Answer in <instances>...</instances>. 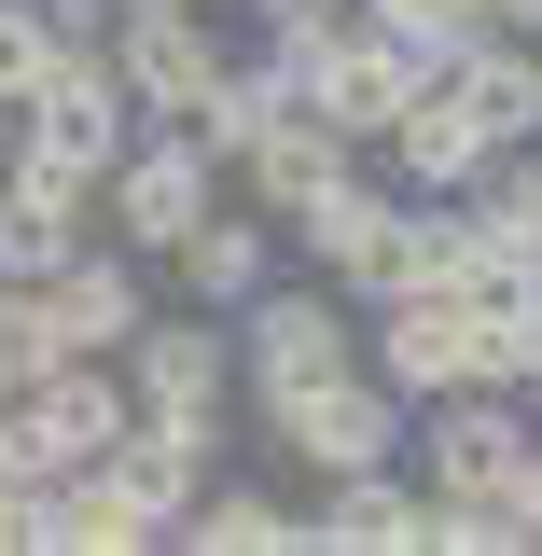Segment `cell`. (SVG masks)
<instances>
[{"instance_id":"7","label":"cell","mask_w":542,"mask_h":556,"mask_svg":"<svg viewBox=\"0 0 542 556\" xmlns=\"http://www.w3.org/2000/svg\"><path fill=\"white\" fill-rule=\"evenodd\" d=\"M265 56H278V42H265ZM278 70H292V98H306L320 126H348L362 153H376V126H390V112L417 98V70H431V56H417V42H390V28H362V14H348V28H320V42H292Z\"/></svg>"},{"instance_id":"3","label":"cell","mask_w":542,"mask_h":556,"mask_svg":"<svg viewBox=\"0 0 542 556\" xmlns=\"http://www.w3.org/2000/svg\"><path fill=\"white\" fill-rule=\"evenodd\" d=\"M362 362V306H348L335 278H265L251 306H237V390L265 404V390H306V376H348Z\"/></svg>"},{"instance_id":"12","label":"cell","mask_w":542,"mask_h":556,"mask_svg":"<svg viewBox=\"0 0 542 556\" xmlns=\"http://www.w3.org/2000/svg\"><path fill=\"white\" fill-rule=\"evenodd\" d=\"M348 167H362V139H348V126H320V112L292 98L278 126H251L237 153H223V195H251L265 223H292V208L320 195V181H348Z\"/></svg>"},{"instance_id":"18","label":"cell","mask_w":542,"mask_h":556,"mask_svg":"<svg viewBox=\"0 0 542 556\" xmlns=\"http://www.w3.org/2000/svg\"><path fill=\"white\" fill-rule=\"evenodd\" d=\"M167 543H181V556H306V529H292V501H278V486L209 473L196 501L167 515Z\"/></svg>"},{"instance_id":"16","label":"cell","mask_w":542,"mask_h":556,"mask_svg":"<svg viewBox=\"0 0 542 556\" xmlns=\"http://www.w3.org/2000/svg\"><path fill=\"white\" fill-rule=\"evenodd\" d=\"M167 278H181V306L237 320V306H251V292L278 278V223H265L251 195H209V208H196V237L167 251Z\"/></svg>"},{"instance_id":"9","label":"cell","mask_w":542,"mask_h":556,"mask_svg":"<svg viewBox=\"0 0 542 556\" xmlns=\"http://www.w3.org/2000/svg\"><path fill=\"white\" fill-rule=\"evenodd\" d=\"M126 417H139L126 362H56V376H28V390L0 404V445H14V473H84Z\"/></svg>"},{"instance_id":"1","label":"cell","mask_w":542,"mask_h":556,"mask_svg":"<svg viewBox=\"0 0 542 556\" xmlns=\"http://www.w3.org/2000/svg\"><path fill=\"white\" fill-rule=\"evenodd\" d=\"M265 445L292 459V473H362V459H404L417 404L376 376V362H348V376H306V390H265Z\"/></svg>"},{"instance_id":"19","label":"cell","mask_w":542,"mask_h":556,"mask_svg":"<svg viewBox=\"0 0 542 556\" xmlns=\"http://www.w3.org/2000/svg\"><path fill=\"white\" fill-rule=\"evenodd\" d=\"M431 70L474 98V126L501 139V153H529V139H542V70H529V42H501V28H459Z\"/></svg>"},{"instance_id":"11","label":"cell","mask_w":542,"mask_h":556,"mask_svg":"<svg viewBox=\"0 0 542 556\" xmlns=\"http://www.w3.org/2000/svg\"><path fill=\"white\" fill-rule=\"evenodd\" d=\"M362 362H376L404 404L459 390V362H474V292H376V306H362Z\"/></svg>"},{"instance_id":"13","label":"cell","mask_w":542,"mask_h":556,"mask_svg":"<svg viewBox=\"0 0 542 556\" xmlns=\"http://www.w3.org/2000/svg\"><path fill=\"white\" fill-rule=\"evenodd\" d=\"M376 153H390V181H404V195H474V167L501 153V139L474 126V98H459L445 70H417V98L376 126Z\"/></svg>"},{"instance_id":"15","label":"cell","mask_w":542,"mask_h":556,"mask_svg":"<svg viewBox=\"0 0 542 556\" xmlns=\"http://www.w3.org/2000/svg\"><path fill=\"white\" fill-rule=\"evenodd\" d=\"M42 306H56V348H70V362H126V334L153 320V278H139V251L84 237V251L42 278Z\"/></svg>"},{"instance_id":"25","label":"cell","mask_w":542,"mask_h":556,"mask_svg":"<svg viewBox=\"0 0 542 556\" xmlns=\"http://www.w3.org/2000/svg\"><path fill=\"white\" fill-rule=\"evenodd\" d=\"M0 556H42V473H0Z\"/></svg>"},{"instance_id":"27","label":"cell","mask_w":542,"mask_h":556,"mask_svg":"<svg viewBox=\"0 0 542 556\" xmlns=\"http://www.w3.org/2000/svg\"><path fill=\"white\" fill-rule=\"evenodd\" d=\"M515 529L542 543V445H529V473H515Z\"/></svg>"},{"instance_id":"2","label":"cell","mask_w":542,"mask_h":556,"mask_svg":"<svg viewBox=\"0 0 542 556\" xmlns=\"http://www.w3.org/2000/svg\"><path fill=\"white\" fill-rule=\"evenodd\" d=\"M223 195V167H209V139L181 126H139L112 167H98V237L112 251H139V265H167L181 237H196V208Z\"/></svg>"},{"instance_id":"8","label":"cell","mask_w":542,"mask_h":556,"mask_svg":"<svg viewBox=\"0 0 542 556\" xmlns=\"http://www.w3.org/2000/svg\"><path fill=\"white\" fill-rule=\"evenodd\" d=\"M126 404L223 431V417H237V320H209V306H153V320L126 334Z\"/></svg>"},{"instance_id":"26","label":"cell","mask_w":542,"mask_h":556,"mask_svg":"<svg viewBox=\"0 0 542 556\" xmlns=\"http://www.w3.org/2000/svg\"><path fill=\"white\" fill-rule=\"evenodd\" d=\"M474 28H501V42H542V0H487Z\"/></svg>"},{"instance_id":"24","label":"cell","mask_w":542,"mask_h":556,"mask_svg":"<svg viewBox=\"0 0 542 556\" xmlns=\"http://www.w3.org/2000/svg\"><path fill=\"white\" fill-rule=\"evenodd\" d=\"M348 14H362V0H251V28H265L278 56H292V42H320V28H348Z\"/></svg>"},{"instance_id":"6","label":"cell","mask_w":542,"mask_h":556,"mask_svg":"<svg viewBox=\"0 0 542 556\" xmlns=\"http://www.w3.org/2000/svg\"><path fill=\"white\" fill-rule=\"evenodd\" d=\"M98 56H112V84H126L139 126H181V112H196V84L223 70V14H209V0H112Z\"/></svg>"},{"instance_id":"22","label":"cell","mask_w":542,"mask_h":556,"mask_svg":"<svg viewBox=\"0 0 542 556\" xmlns=\"http://www.w3.org/2000/svg\"><path fill=\"white\" fill-rule=\"evenodd\" d=\"M474 14H487V0H362V28H390V42H417V56H445Z\"/></svg>"},{"instance_id":"4","label":"cell","mask_w":542,"mask_h":556,"mask_svg":"<svg viewBox=\"0 0 542 556\" xmlns=\"http://www.w3.org/2000/svg\"><path fill=\"white\" fill-rule=\"evenodd\" d=\"M126 139H139V112H126V84H112V56H98V42H56L42 84L14 98V139H0V153H42L70 181H98Z\"/></svg>"},{"instance_id":"21","label":"cell","mask_w":542,"mask_h":556,"mask_svg":"<svg viewBox=\"0 0 542 556\" xmlns=\"http://www.w3.org/2000/svg\"><path fill=\"white\" fill-rule=\"evenodd\" d=\"M278 112H292V70H278L265 42H251V56L223 42V70L196 84V112H181V139H209V167H223V153H237L251 126H278Z\"/></svg>"},{"instance_id":"23","label":"cell","mask_w":542,"mask_h":556,"mask_svg":"<svg viewBox=\"0 0 542 556\" xmlns=\"http://www.w3.org/2000/svg\"><path fill=\"white\" fill-rule=\"evenodd\" d=\"M42 56H56V28H42V0H0V112L42 84Z\"/></svg>"},{"instance_id":"20","label":"cell","mask_w":542,"mask_h":556,"mask_svg":"<svg viewBox=\"0 0 542 556\" xmlns=\"http://www.w3.org/2000/svg\"><path fill=\"white\" fill-rule=\"evenodd\" d=\"M153 543H167V529H153L98 459H84V473H42V556H153Z\"/></svg>"},{"instance_id":"28","label":"cell","mask_w":542,"mask_h":556,"mask_svg":"<svg viewBox=\"0 0 542 556\" xmlns=\"http://www.w3.org/2000/svg\"><path fill=\"white\" fill-rule=\"evenodd\" d=\"M529 70H542V42H529Z\"/></svg>"},{"instance_id":"14","label":"cell","mask_w":542,"mask_h":556,"mask_svg":"<svg viewBox=\"0 0 542 556\" xmlns=\"http://www.w3.org/2000/svg\"><path fill=\"white\" fill-rule=\"evenodd\" d=\"M98 237V181H70L42 153H0V278H56Z\"/></svg>"},{"instance_id":"5","label":"cell","mask_w":542,"mask_h":556,"mask_svg":"<svg viewBox=\"0 0 542 556\" xmlns=\"http://www.w3.org/2000/svg\"><path fill=\"white\" fill-rule=\"evenodd\" d=\"M404 445H417V486H431V501H515L542 417L515 404V390H431Z\"/></svg>"},{"instance_id":"10","label":"cell","mask_w":542,"mask_h":556,"mask_svg":"<svg viewBox=\"0 0 542 556\" xmlns=\"http://www.w3.org/2000/svg\"><path fill=\"white\" fill-rule=\"evenodd\" d=\"M390 223H404V181H362V167H348V181H320L278 237L306 251V278H335L348 306H376V292H390Z\"/></svg>"},{"instance_id":"17","label":"cell","mask_w":542,"mask_h":556,"mask_svg":"<svg viewBox=\"0 0 542 556\" xmlns=\"http://www.w3.org/2000/svg\"><path fill=\"white\" fill-rule=\"evenodd\" d=\"M292 529H306V556H417V486L404 459H362V473H320Z\"/></svg>"}]
</instances>
